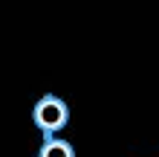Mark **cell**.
<instances>
[{
  "instance_id": "1",
  "label": "cell",
  "mask_w": 159,
  "mask_h": 157,
  "mask_svg": "<svg viewBox=\"0 0 159 157\" xmlns=\"http://www.w3.org/2000/svg\"><path fill=\"white\" fill-rule=\"evenodd\" d=\"M32 122L38 125V131H43V137H55L58 131H64L70 122V108L61 96L46 93L41 96L32 108Z\"/></svg>"
},
{
  "instance_id": "2",
  "label": "cell",
  "mask_w": 159,
  "mask_h": 157,
  "mask_svg": "<svg viewBox=\"0 0 159 157\" xmlns=\"http://www.w3.org/2000/svg\"><path fill=\"white\" fill-rule=\"evenodd\" d=\"M38 157H75V149L61 137H43Z\"/></svg>"
}]
</instances>
